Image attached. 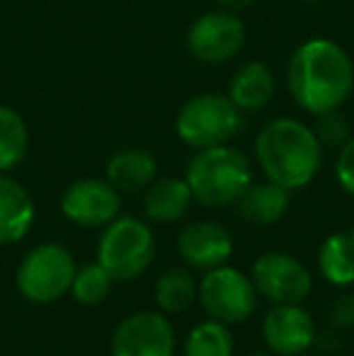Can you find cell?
<instances>
[{"mask_svg":"<svg viewBox=\"0 0 354 356\" xmlns=\"http://www.w3.org/2000/svg\"><path fill=\"white\" fill-rule=\"evenodd\" d=\"M287 88L293 102L311 117L340 109L354 90L352 56L328 37L306 39L289 58Z\"/></svg>","mask_w":354,"mask_h":356,"instance_id":"cell-1","label":"cell"},{"mask_svg":"<svg viewBox=\"0 0 354 356\" xmlns=\"http://www.w3.org/2000/svg\"><path fill=\"white\" fill-rule=\"evenodd\" d=\"M255 160L267 179L289 192L313 182L323 165V145L308 124L291 117L267 122L255 138Z\"/></svg>","mask_w":354,"mask_h":356,"instance_id":"cell-2","label":"cell"},{"mask_svg":"<svg viewBox=\"0 0 354 356\" xmlns=\"http://www.w3.org/2000/svg\"><path fill=\"white\" fill-rule=\"evenodd\" d=\"M184 179L202 207L226 209L233 207L252 182V163L231 143L202 148L187 163Z\"/></svg>","mask_w":354,"mask_h":356,"instance_id":"cell-3","label":"cell"},{"mask_svg":"<svg viewBox=\"0 0 354 356\" xmlns=\"http://www.w3.org/2000/svg\"><path fill=\"white\" fill-rule=\"evenodd\" d=\"M243 112L231 102L228 95L202 92L189 97L175 117L179 141L194 150L231 143L243 131Z\"/></svg>","mask_w":354,"mask_h":356,"instance_id":"cell-4","label":"cell"},{"mask_svg":"<svg viewBox=\"0 0 354 356\" xmlns=\"http://www.w3.org/2000/svg\"><path fill=\"white\" fill-rule=\"evenodd\" d=\"M156 257V238L143 220L117 216L104 225L97 243V262L112 274L114 282H131L151 267Z\"/></svg>","mask_w":354,"mask_h":356,"instance_id":"cell-5","label":"cell"},{"mask_svg":"<svg viewBox=\"0 0 354 356\" xmlns=\"http://www.w3.org/2000/svg\"><path fill=\"white\" fill-rule=\"evenodd\" d=\"M76 269V259L61 243H42L22 257L15 284L29 303L47 305L71 291Z\"/></svg>","mask_w":354,"mask_h":356,"instance_id":"cell-6","label":"cell"},{"mask_svg":"<svg viewBox=\"0 0 354 356\" xmlns=\"http://www.w3.org/2000/svg\"><path fill=\"white\" fill-rule=\"evenodd\" d=\"M199 303L209 318L226 325L246 323L257 305V289L243 272L221 264L204 274L199 282Z\"/></svg>","mask_w":354,"mask_h":356,"instance_id":"cell-7","label":"cell"},{"mask_svg":"<svg viewBox=\"0 0 354 356\" xmlns=\"http://www.w3.org/2000/svg\"><path fill=\"white\" fill-rule=\"evenodd\" d=\"M246 24L233 10H211L204 13L187 29V51L192 58L207 66L226 63L246 47Z\"/></svg>","mask_w":354,"mask_h":356,"instance_id":"cell-8","label":"cell"},{"mask_svg":"<svg viewBox=\"0 0 354 356\" xmlns=\"http://www.w3.org/2000/svg\"><path fill=\"white\" fill-rule=\"evenodd\" d=\"M175 327L156 310H141L124 318L109 344L112 356H175Z\"/></svg>","mask_w":354,"mask_h":356,"instance_id":"cell-9","label":"cell"},{"mask_svg":"<svg viewBox=\"0 0 354 356\" xmlns=\"http://www.w3.org/2000/svg\"><path fill=\"white\" fill-rule=\"evenodd\" d=\"M250 279L257 293L272 303H303L313 291V277L301 259L284 252H265L252 264Z\"/></svg>","mask_w":354,"mask_h":356,"instance_id":"cell-10","label":"cell"},{"mask_svg":"<svg viewBox=\"0 0 354 356\" xmlns=\"http://www.w3.org/2000/svg\"><path fill=\"white\" fill-rule=\"evenodd\" d=\"M119 189H114L107 179L81 177L66 187L61 194V213L71 223L83 228H99L112 223L122 209Z\"/></svg>","mask_w":354,"mask_h":356,"instance_id":"cell-11","label":"cell"},{"mask_svg":"<svg viewBox=\"0 0 354 356\" xmlns=\"http://www.w3.org/2000/svg\"><path fill=\"white\" fill-rule=\"evenodd\" d=\"M313 315L298 303H274L262 323V339L277 356L306 354L316 342Z\"/></svg>","mask_w":354,"mask_h":356,"instance_id":"cell-12","label":"cell"},{"mask_svg":"<svg viewBox=\"0 0 354 356\" xmlns=\"http://www.w3.org/2000/svg\"><path fill=\"white\" fill-rule=\"evenodd\" d=\"M177 254L187 267L209 272L221 267L233 254V238L221 223L214 220H197L179 230Z\"/></svg>","mask_w":354,"mask_h":356,"instance_id":"cell-13","label":"cell"},{"mask_svg":"<svg viewBox=\"0 0 354 356\" xmlns=\"http://www.w3.org/2000/svg\"><path fill=\"white\" fill-rule=\"evenodd\" d=\"M274 92H277V80H274L272 68L265 61H248L233 73L226 95L246 114L265 109L272 102Z\"/></svg>","mask_w":354,"mask_h":356,"instance_id":"cell-14","label":"cell"},{"mask_svg":"<svg viewBox=\"0 0 354 356\" xmlns=\"http://www.w3.org/2000/svg\"><path fill=\"white\" fill-rule=\"evenodd\" d=\"M34 213L37 211L27 189L0 172V248L22 240L32 228Z\"/></svg>","mask_w":354,"mask_h":356,"instance_id":"cell-15","label":"cell"},{"mask_svg":"<svg viewBox=\"0 0 354 356\" xmlns=\"http://www.w3.org/2000/svg\"><path fill=\"white\" fill-rule=\"evenodd\" d=\"M107 182L119 192H141L158 177V160L148 148H122L107 160Z\"/></svg>","mask_w":354,"mask_h":356,"instance_id":"cell-16","label":"cell"},{"mask_svg":"<svg viewBox=\"0 0 354 356\" xmlns=\"http://www.w3.org/2000/svg\"><path fill=\"white\" fill-rule=\"evenodd\" d=\"M194 194L184 177H161L146 187L143 213L156 223H175L189 211Z\"/></svg>","mask_w":354,"mask_h":356,"instance_id":"cell-17","label":"cell"},{"mask_svg":"<svg viewBox=\"0 0 354 356\" xmlns=\"http://www.w3.org/2000/svg\"><path fill=\"white\" fill-rule=\"evenodd\" d=\"M289 189L282 184L265 179V182H250L246 192L238 197L236 207L243 218L252 225H272L287 213L289 209Z\"/></svg>","mask_w":354,"mask_h":356,"instance_id":"cell-18","label":"cell"},{"mask_svg":"<svg viewBox=\"0 0 354 356\" xmlns=\"http://www.w3.org/2000/svg\"><path fill=\"white\" fill-rule=\"evenodd\" d=\"M318 269L332 286H354V245L347 233H332L318 250Z\"/></svg>","mask_w":354,"mask_h":356,"instance_id":"cell-19","label":"cell"},{"mask_svg":"<svg viewBox=\"0 0 354 356\" xmlns=\"http://www.w3.org/2000/svg\"><path fill=\"white\" fill-rule=\"evenodd\" d=\"M156 303L163 313H184L194 305V300L199 298V284L194 282V277L187 269H168L156 284Z\"/></svg>","mask_w":354,"mask_h":356,"instance_id":"cell-20","label":"cell"},{"mask_svg":"<svg viewBox=\"0 0 354 356\" xmlns=\"http://www.w3.org/2000/svg\"><path fill=\"white\" fill-rule=\"evenodd\" d=\"M29 148V131L22 114L0 104V172H10L24 160Z\"/></svg>","mask_w":354,"mask_h":356,"instance_id":"cell-21","label":"cell"},{"mask_svg":"<svg viewBox=\"0 0 354 356\" xmlns=\"http://www.w3.org/2000/svg\"><path fill=\"white\" fill-rule=\"evenodd\" d=\"M184 356H233V334L226 323L204 320L184 339Z\"/></svg>","mask_w":354,"mask_h":356,"instance_id":"cell-22","label":"cell"},{"mask_svg":"<svg viewBox=\"0 0 354 356\" xmlns=\"http://www.w3.org/2000/svg\"><path fill=\"white\" fill-rule=\"evenodd\" d=\"M112 284H114L112 274L95 259V262H88L76 269V277H73L68 293L83 305H97L109 296Z\"/></svg>","mask_w":354,"mask_h":356,"instance_id":"cell-23","label":"cell"},{"mask_svg":"<svg viewBox=\"0 0 354 356\" xmlns=\"http://www.w3.org/2000/svg\"><path fill=\"white\" fill-rule=\"evenodd\" d=\"M313 131H316V136H318V141H321L323 148H332V150H340L342 145L347 143V138L352 136L350 124H347L345 114H342L340 109L318 114Z\"/></svg>","mask_w":354,"mask_h":356,"instance_id":"cell-24","label":"cell"},{"mask_svg":"<svg viewBox=\"0 0 354 356\" xmlns=\"http://www.w3.org/2000/svg\"><path fill=\"white\" fill-rule=\"evenodd\" d=\"M335 177H337V182H340V187L354 197V134L347 138V143L337 150Z\"/></svg>","mask_w":354,"mask_h":356,"instance_id":"cell-25","label":"cell"},{"mask_svg":"<svg viewBox=\"0 0 354 356\" xmlns=\"http://www.w3.org/2000/svg\"><path fill=\"white\" fill-rule=\"evenodd\" d=\"M330 325L337 330L354 327V293H345L330 305Z\"/></svg>","mask_w":354,"mask_h":356,"instance_id":"cell-26","label":"cell"},{"mask_svg":"<svg viewBox=\"0 0 354 356\" xmlns=\"http://www.w3.org/2000/svg\"><path fill=\"white\" fill-rule=\"evenodd\" d=\"M316 347H321V349H325V352H337V349L342 347V337H340V330L337 327H330V330H325V332H321L318 334L316 332Z\"/></svg>","mask_w":354,"mask_h":356,"instance_id":"cell-27","label":"cell"},{"mask_svg":"<svg viewBox=\"0 0 354 356\" xmlns=\"http://www.w3.org/2000/svg\"><path fill=\"white\" fill-rule=\"evenodd\" d=\"M252 3H255V0H218L221 8L233 10V13H238V10H243V8H250Z\"/></svg>","mask_w":354,"mask_h":356,"instance_id":"cell-28","label":"cell"},{"mask_svg":"<svg viewBox=\"0 0 354 356\" xmlns=\"http://www.w3.org/2000/svg\"><path fill=\"white\" fill-rule=\"evenodd\" d=\"M347 235H350V240H352V245H354V228L347 230Z\"/></svg>","mask_w":354,"mask_h":356,"instance_id":"cell-29","label":"cell"},{"mask_svg":"<svg viewBox=\"0 0 354 356\" xmlns=\"http://www.w3.org/2000/svg\"><path fill=\"white\" fill-rule=\"evenodd\" d=\"M248 356H269V354H257V352H255V354H248Z\"/></svg>","mask_w":354,"mask_h":356,"instance_id":"cell-30","label":"cell"},{"mask_svg":"<svg viewBox=\"0 0 354 356\" xmlns=\"http://www.w3.org/2000/svg\"><path fill=\"white\" fill-rule=\"evenodd\" d=\"M308 3H325V0H308Z\"/></svg>","mask_w":354,"mask_h":356,"instance_id":"cell-31","label":"cell"},{"mask_svg":"<svg viewBox=\"0 0 354 356\" xmlns=\"http://www.w3.org/2000/svg\"><path fill=\"white\" fill-rule=\"evenodd\" d=\"M298 356H321V354H298Z\"/></svg>","mask_w":354,"mask_h":356,"instance_id":"cell-32","label":"cell"}]
</instances>
